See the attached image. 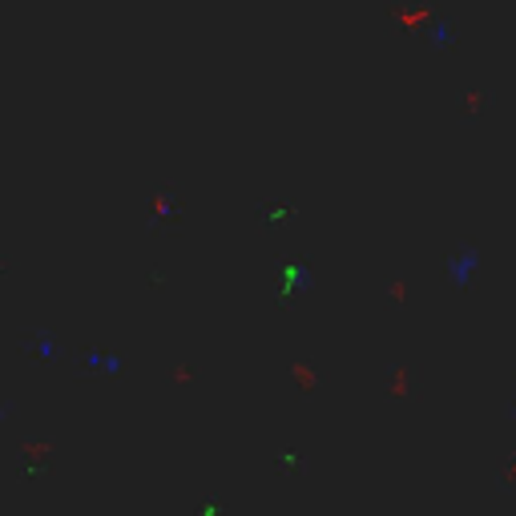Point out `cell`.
I'll return each mask as SVG.
<instances>
[{
  "label": "cell",
  "mask_w": 516,
  "mask_h": 516,
  "mask_svg": "<svg viewBox=\"0 0 516 516\" xmlns=\"http://www.w3.org/2000/svg\"><path fill=\"white\" fill-rule=\"evenodd\" d=\"M480 266H484V250L480 246H460L456 254H448L443 274H448V282L456 290H468L476 282V274H480Z\"/></svg>",
  "instance_id": "cell-1"
},
{
  "label": "cell",
  "mask_w": 516,
  "mask_h": 516,
  "mask_svg": "<svg viewBox=\"0 0 516 516\" xmlns=\"http://www.w3.org/2000/svg\"><path fill=\"white\" fill-rule=\"evenodd\" d=\"M85 367L93 371V375H121L125 371V359L113 351H89L85 355Z\"/></svg>",
  "instance_id": "cell-2"
},
{
  "label": "cell",
  "mask_w": 516,
  "mask_h": 516,
  "mask_svg": "<svg viewBox=\"0 0 516 516\" xmlns=\"http://www.w3.org/2000/svg\"><path fill=\"white\" fill-rule=\"evenodd\" d=\"M424 37H427V45H432V48H448L452 45V24L448 21H432Z\"/></svg>",
  "instance_id": "cell-3"
},
{
  "label": "cell",
  "mask_w": 516,
  "mask_h": 516,
  "mask_svg": "<svg viewBox=\"0 0 516 516\" xmlns=\"http://www.w3.org/2000/svg\"><path fill=\"white\" fill-rule=\"evenodd\" d=\"M29 351L37 355V359H56V343H53V335H48V331H37V335H32V343H29Z\"/></svg>",
  "instance_id": "cell-4"
},
{
  "label": "cell",
  "mask_w": 516,
  "mask_h": 516,
  "mask_svg": "<svg viewBox=\"0 0 516 516\" xmlns=\"http://www.w3.org/2000/svg\"><path fill=\"white\" fill-rule=\"evenodd\" d=\"M508 416H512V419H516V403H512V408H508Z\"/></svg>",
  "instance_id": "cell-5"
}]
</instances>
